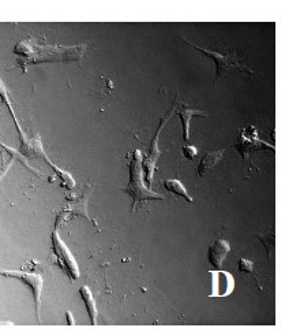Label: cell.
<instances>
[{
    "label": "cell",
    "mask_w": 285,
    "mask_h": 335,
    "mask_svg": "<svg viewBox=\"0 0 285 335\" xmlns=\"http://www.w3.org/2000/svg\"><path fill=\"white\" fill-rule=\"evenodd\" d=\"M164 185L170 192L175 193V194H179V196L184 197L187 201H190V203L192 201V198L190 197V194L187 193L186 187L183 186V183H181L179 179H168V181H165Z\"/></svg>",
    "instance_id": "obj_11"
},
{
    "label": "cell",
    "mask_w": 285,
    "mask_h": 335,
    "mask_svg": "<svg viewBox=\"0 0 285 335\" xmlns=\"http://www.w3.org/2000/svg\"><path fill=\"white\" fill-rule=\"evenodd\" d=\"M239 269L243 271V272H248V274H251L252 269H254L252 261L247 260V258H240V260H239Z\"/></svg>",
    "instance_id": "obj_12"
},
{
    "label": "cell",
    "mask_w": 285,
    "mask_h": 335,
    "mask_svg": "<svg viewBox=\"0 0 285 335\" xmlns=\"http://www.w3.org/2000/svg\"><path fill=\"white\" fill-rule=\"evenodd\" d=\"M143 163L142 155L139 151H134L131 163H130V183L123 187V192L128 193L132 197V212L137 211V205L146 200H163L164 196L150 190L143 185Z\"/></svg>",
    "instance_id": "obj_1"
},
{
    "label": "cell",
    "mask_w": 285,
    "mask_h": 335,
    "mask_svg": "<svg viewBox=\"0 0 285 335\" xmlns=\"http://www.w3.org/2000/svg\"><path fill=\"white\" fill-rule=\"evenodd\" d=\"M223 154H224V149H220V151H216V152H212V154H208L199 163V167H198V175L203 176L205 174H208L209 171L214 168V166L219 163L221 158H223Z\"/></svg>",
    "instance_id": "obj_8"
},
{
    "label": "cell",
    "mask_w": 285,
    "mask_h": 335,
    "mask_svg": "<svg viewBox=\"0 0 285 335\" xmlns=\"http://www.w3.org/2000/svg\"><path fill=\"white\" fill-rule=\"evenodd\" d=\"M79 291H81V296H82L83 301H85V305H86V309H88L92 324L94 326V324H97V307H96L93 294H92V291H90L88 286H82Z\"/></svg>",
    "instance_id": "obj_10"
},
{
    "label": "cell",
    "mask_w": 285,
    "mask_h": 335,
    "mask_svg": "<svg viewBox=\"0 0 285 335\" xmlns=\"http://www.w3.org/2000/svg\"><path fill=\"white\" fill-rule=\"evenodd\" d=\"M177 114H179L181 122H183V138H184V141H188V138H190V121H191V116L194 115L208 116V114L203 112V111L187 110L186 107L179 108V110H177Z\"/></svg>",
    "instance_id": "obj_9"
},
{
    "label": "cell",
    "mask_w": 285,
    "mask_h": 335,
    "mask_svg": "<svg viewBox=\"0 0 285 335\" xmlns=\"http://www.w3.org/2000/svg\"><path fill=\"white\" fill-rule=\"evenodd\" d=\"M229 251V244L225 240H217L213 245H210V248H209V260L214 265V268H221L225 256L228 254Z\"/></svg>",
    "instance_id": "obj_6"
},
{
    "label": "cell",
    "mask_w": 285,
    "mask_h": 335,
    "mask_svg": "<svg viewBox=\"0 0 285 335\" xmlns=\"http://www.w3.org/2000/svg\"><path fill=\"white\" fill-rule=\"evenodd\" d=\"M52 248H54V253H55L57 264L66 271V274L72 280L78 279L79 278V269H78L77 261H75V258L70 252V249L60 240L57 231L52 233Z\"/></svg>",
    "instance_id": "obj_2"
},
{
    "label": "cell",
    "mask_w": 285,
    "mask_h": 335,
    "mask_svg": "<svg viewBox=\"0 0 285 335\" xmlns=\"http://www.w3.org/2000/svg\"><path fill=\"white\" fill-rule=\"evenodd\" d=\"M4 276H11L22 280L32 289L34 302H36V312L40 320V305H41V290H43V278L39 274H30V272H22V271H1L0 272Z\"/></svg>",
    "instance_id": "obj_4"
},
{
    "label": "cell",
    "mask_w": 285,
    "mask_h": 335,
    "mask_svg": "<svg viewBox=\"0 0 285 335\" xmlns=\"http://www.w3.org/2000/svg\"><path fill=\"white\" fill-rule=\"evenodd\" d=\"M187 44H190L191 47H194L195 50L201 51L202 54H205L209 58H212L214 62H216V67H217V78L225 77L228 73H230L232 70H244L247 73H252V70H250L248 67L243 66L239 62H236L235 56L233 55H223V54H219L216 51L205 50V48H201V47H197L195 44H191L188 43L187 40H184Z\"/></svg>",
    "instance_id": "obj_3"
},
{
    "label": "cell",
    "mask_w": 285,
    "mask_h": 335,
    "mask_svg": "<svg viewBox=\"0 0 285 335\" xmlns=\"http://www.w3.org/2000/svg\"><path fill=\"white\" fill-rule=\"evenodd\" d=\"M66 316H67V322H68V324H70V326H74V324H75V322H74V319H72L71 312H67Z\"/></svg>",
    "instance_id": "obj_14"
},
{
    "label": "cell",
    "mask_w": 285,
    "mask_h": 335,
    "mask_svg": "<svg viewBox=\"0 0 285 335\" xmlns=\"http://www.w3.org/2000/svg\"><path fill=\"white\" fill-rule=\"evenodd\" d=\"M210 283V297H227L235 289V278L225 271H212Z\"/></svg>",
    "instance_id": "obj_5"
},
{
    "label": "cell",
    "mask_w": 285,
    "mask_h": 335,
    "mask_svg": "<svg viewBox=\"0 0 285 335\" xmlns=\"http://www.w3.org/2000/svg\"><path fill=\"white\" fill-rule=\"evenodd\" d=\"M171 114L167 115L165 119H163L161 122V125L157 129V133H156V137H154V141L152 144V149H150V155H149V158L145 162V168H146V176H148V183L150 185L152 181H153V171H154V163H156V159H157V156H159V149H157V140H159L160 132H161V129H163V125L167 123V121L170 119Z\"/></svg>",
    "instance_id": "obj_7"
},
{
    "label": "cell",
    "mask_w": 285,
    "mask_h": 335,
    "mask_svg": "<svg viewBox=\"0 0 285 335\" xmlns=\"http://www.w3.org/2000/svg\"><path fill=\"white\" fill-rule=\"evenodd\" d=\"M183 154L186 156L187 159H194L195 156L198 155V149L195 147H191V145H186L184 148H183Z\"/></svg>",
    "instance_id": "obj_13"
}]
</instances>
